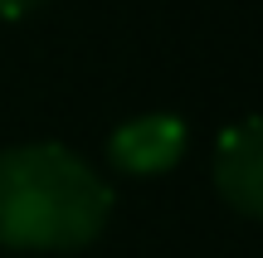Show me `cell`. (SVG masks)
Masks as SVG:
<instances>
[{"label":"cell","instance_id":"cell-2","mask_svg":"<svg viewBox=\"0 0 263 258\" xmlns=\"http://www.w3.org/2000/svg\"><path fill=\"white\" fill-rule=\"evenodd\" d=\"M215 190L229 210L263 220V117L234 122L215 146Z\"/></svg>","mask_w":263,"mask_h":258},{"label":"cell","instance_id":"cell-3","mask_svg":"<svg viewBox=\"0 0 263 258\" xmlns=\"http://www.w3.org/2000/svg\"><path fill=\"white\" fill-rule=\"evenodd\" d=\"M185 156V122L171 112H146L107 136V161L122 175H161Z\"/></svg>","mask_w":263,"mask_h":258},{"label":"cell","instance_id":"cell-1","mask_svg":"<svg viewBox=\"0 0 263 258\" xmlns=\"http://www.w3.org/2000/svg\"><path fill=\"white\" fill-rule=\"evenodd\" d=\"M112 220V185L59 142L0 151V244L20 253H68Z\"/></svg>","mask_w":263,"mask_h":258},{"label":"cell","instance_id":"cell-4","mask_svg":"<svg viewBox=\"0 0 263 258\" xmlns=\"http://www.w3.org/2000/svg\"><path fill=\"white\" fill-rule=\"evenodd\" d=\"M44 0H0V19H20V15H29V10H39Z\"/></svg>","mask_w":263,"mask_h":258}]
</instances>
